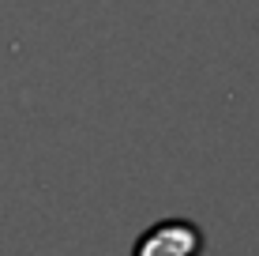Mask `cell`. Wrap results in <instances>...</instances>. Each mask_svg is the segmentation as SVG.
Returning a JSON list of instances; mask_svg holds the SVG:
<instances>
[{"mask_svg":"<svg viewBox=\"0 0 259 256\" xmlns=\"http://www.w3.org/2000/svg\"><path fill=\"white\" fill-rule=\"evenodd\" d=\"M207 237L192 218H162L139 234L132 256H199Z\"/></svg>","mask_w":259,"mask_h":256,"instance_id":"obj_1","label":"cell"}]
</instances>
